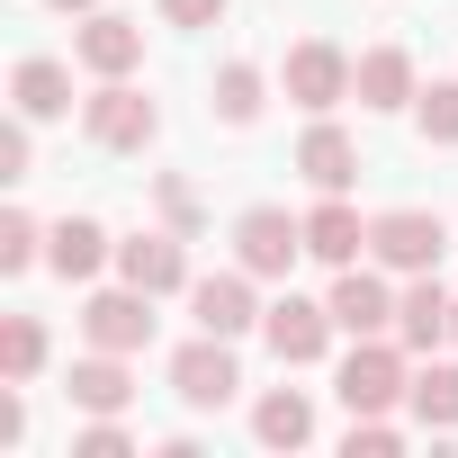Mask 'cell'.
Returning <instances> with one entry per match:
<instances>
[{
	"instance_id": "cell-1",
	"label": "cell",
	"mask_w": 458,
	"mask_h": 458,
	"mask_svg": "<svg viewBox=\"0 0 458 458\" xmlns=\"http://www.w3.org/2000/svg\"><path fill=\"white\" fill-rule=\"evenodd\" d=\"M234 386H243V369H234V342H225V333H198V342L171 351V395L189 413H225Z\"/></svg>"
},
{
	"instance_id": "cell-2",
	"label": "cell",
	"mask_w": 458,
	"mask_h": 458,
	"mask_svg": "<svg viewBox=\"0 0 458 458\" xmlns=\"http://www.w3.org/2000/svg\"><path fill=\"white\" fill-rule=\"evenodd\" d=\"M351 55L333 46V37H306V46H288V64H279V90L306 108V117H333L342 99H351Z\"/></svg>"
},
{
	"instance_id": "cell-3",
	"label": "cell",
	"mask_w": 458,
	"mask_h": 458,
	"mask_svg": "<svg viewBox=\"0 0 458 458\" xmlns=\"http://www.w3.org/2000/svg\"><path fill=\"white\" fill-rule=\"evenodd\" d=\"M81 126H90L99 153H144V144L162 135V108H153L135 81H99V90L81 99Z\"/></svg>"
},
{
	"instance_id": "cell-4",
	"label": "cell",
	"mask_w": 458,
	"mask_h": 458,
	"mask_svg": "<svg viewBox=\"0 0 458 458\" xmlns=\"http://www.w3.org/2000/svg\"><path fill=\"white\" fill-rule=\"evenodd\" d=\"M297 252H306V216H288V207H243L234 216V261L252 279H288Z\"/></svg>"
},
{
	"instance_id": "cell-5",
	"label": "cell",
	"mask_w": 458,
	"mask_h": 458,
	"mask_svg": "<svg viewBox=\"0 0 458 458\" xmlns=\"http://www.w3.org/2000/svg\"><path fill=\"white\" fill-rule=\"evenodd\" d=\"M404 386H413V377H404V351H395L386 333H369V342L342 360V377H333V395H342L351 413H386V404H404Z\"/></svg>"
},
{
	"instance_id": "cell-6",
	"label": "cell",
	"mask_w": 458,
	"mask_h": 458,
	"mask_svg": "<svg viewBox=\"0 0 458 458\" xmlns=\"http://www.w3.org/2000/svg\"><path fill=\"white\" fill-rule=\"evenodd\" d=\"M333 306H315V297H279V306H261V342L279 351V369H315L324 351H333Z\"/></svg>"
},
{
	"instance_id": "cell-7",
	"label": "cell",
	"mask_w": 458,
	"mask_h": 458,
	"mask_svg": "<svg viewBox=\"0 0 458 458\" xmlns=\"http://www.w3.org/2000/svg\"><path fill=\"white\" fill-rule=\"evenodd\" d=\"M440 243H449V225L431 216V207H386L377 225H369V252L386 261V270H440Z\"/></svg>"
},
{
	"instance_id": "cell-8",
	"label": "cell",
	"mask_w": 458,
	"mask_h": 458,
	"mask_svg": "<svg viewBox=\"0 0 458 458\" xmlns=\"http://www.w3.org/2000/svg\"><path fill=\"white\" fill-rule=\"evenodd\" d=\"M117 279H135L144 297L189 288V234H180V225H144V234H126L117 243Z\"/></svg>"
},
{
	"instance_id": "cell-9",
	"label": "cell",
	"mask_w": 458,
	"mask_h": 458,
	"mask_svg": "<svg viewBox=\"0 0 458 458\" xmlns=\"http://www.w3.org/2000/svg\"><path fill=\"white\" fill-rule=\"evenodd\" d=\"M81 333H90V351H126V360H135V351L153 342V297H144L135 279H126V288H99V297L81 306Z\"/></svg>"
},
{
	"instance_id": "cell-10",
	"label": "cell",
	"mask_w": 458,
	"mask_h": 458,
	"mask_svg": "<svg viewBox=\"0 0 458 458\" xmlns=\"http://www.w3.org/2000/svg\"><path fill=\"white\" fill-rule=\"evenodd\" d=\"M189 315H198V333L243 342V333L261 324V306H252V270L234 261V270H216V279H189Z\"/></svg>"
},
{
	"instance_id": "cell-11",
	"label": "cell",
	"mask_w": 458,
	"mask_h": 458,
	"mask_svg": "<svg viewBox=\"0 0 458 458\" xmlns=\"http://www.w3.org/2000/svg\"><path fill=\"white\" fill-rule=\"evenodd\" d=\"M324 306H333V324H342L351 342L395 333V288H386L377 270H360V261H351V270H333V297H324Z\"/></svg>"
},
{
	"instance_id": "cell-12",
	"label": "cell",
	"mask_w": 458,
	"mask_h": 458,
	"mask_svg": "<svg viewBox=\"0 0 458 458\" xmlns=\"http://www.w3.org/2000/svg\"><path fill=\"white\" fill-rule=\"evenodd\" d=\"M72 55H81L99 81H126V72L144 64V28H135V19H117V10H90V19H81V37H72Z\"/></svg>"
},
{
	"instance_id": "cell-13",
	"label": "cell",
	"mask_w": 458,
	"mask_h": 458,
	"mask_svg": "<svg viewBox=\"0 0 458 458\" xmlns=\"http://www.w3.org/2000/svg\"><path fill=\"white\" fill-rule=\"evenodd\" d=\"M449 315H458V297H449L431 270H413V288L395 297V342H404V351H431V342H449Z\"/></svg>"
},
{
	"instance_id": "cell-14",
	"label": "cell",
	"mask_w": 458,
	"mask_h": 458,
	"mask_svg": "<svg viewBox=\"0 0 458 458\" xmlns=\"http://www.w3.org/2000/svg\"><path fill=\"white\" fill-rule=\"evenodd\" d=\"M297 171H306L324 198H342V189L360 180V144H351L333 117H315V126H306V144H297Z\"/></svg>"
},
{
	"instance_id": "cell-15",
	"label": "cell",
	"mask_w": 458,
	"mask_h": 458,
	"mask_svg": "<svg viewBox=\"0 0 458 458\" xmlns=\"http://www.w3.org/2000/svg\"><path fill=\"white\" fill-rule=\"evenodd\" d=\"M99 261H117L108 225H90V216H64L55 234H46V270H55V279H99Z\"/></svg>"
},
{
	"instance_id": "cell-16",
	"label": "cell",
	"mask_w": 458,
	"mask_h": 458,
	"mask_svg": "<svg viewBox=\"0 0 458 458\" xmlns=\"http://www.w3.org/2000/svg\"><path fill=\"white\" fill-rule=\"evenodd\" d=\"M81 413H126L135 404V377H126V351H90V360H72V386H64Z\"/></svg>"
},
{
	"instance_id": "cell-17",
	"label": "cell",
	"mask_w": 458,
	"mask_h": 458,
	"mask_svg": "<svg viewBox=\"0 0 458 458\" xmlns=\"http://www.w3.org/2000/svg\"><path fill=\"white\" fill-rule=\"evenodd\" d=\"M306 252H315V261H333V270H351V261L369 252V225H360V207H351V198H324V207L306 216Z\"/></svg>"
},
{
	"instance_id": "cell-18",
	"label": "cell",
	"mask_w": 458,
	"mask_h": 458,
	"mask_svg": "<svg viewBox=\"0 0 458 458\" xmlns=\"http://www.w3.org/2000/svg\"><path fill=\"white\" fill-rule=\"evenodd\" d=\"M10 99H19V117H28V126H46V117H64V108H72V72H64L55 55H28V64L10 72Z\"/></svg>"
},
{
	"instance_id": "cell-19",
	"label": "cell",
	"mask_w": 458,
	"mask_h": 458,
	"mask_svg": "<svg viewBox=\"0 0 458 458\" xmlns=\"http://www.w3.org/2000/svg\"><path fill=\"white\" fill-rule=\"evenodd\" d=\"M351 90H360V108H404L413 99V55L404 46H369L360 72H351Z\"/></svg>"
},
{
	"instance_id": "cell-20",
	"label": "cell",
	"mask_w": 458,
	"mask_h": 458,
	"mask_svg": "<svg viewBox=\"0 0 458 458\" xmlns=\"http://www.w3.org/2000/svg\"><path fill=\"white\" fill-rule=\"evenodd\" d=\"M252 440H261V449H306V440H315V404H306L297 386H270V395L252 404Z\"/></svg>"
},
{
	"instance_id": "cell-21",
	"label": "cell",
	"mask_w": 458,
	"mask_h": 458,
	"mask_svg": "<svg viewBox=\"0 0 458 458\" xmlns=\"http://www.w3.org/2000/svg\"><path fill=\"white\" fill-rule=\"evenodd\" d=\"M404 404H413V422H422V431H458V369H449V360H431V369H413V386H404Z\"/></svg>"
},
{
	"instance_id": "cell-22",
	"label": "cell",
	"mask_w": 458,
	"mask_h": 458,
	"mask_svg": "<svg viewBox=\"0 0 458 458\" xmlns=\"http://www.w3.org/2000/svg\"><path fill=\"white\" fill-rule=\"evenodd\" d=\"M207 108H216L225 126H252V117H261V72H252V64H225L216 90H207Z\"/></svg>"
},
{
	"instance_id": "cell-23",
	"label": "cell",
	"mask_w": 458,
	"mask_h": 458,
	"mask_svg": "<svg viewBox=\"0 0 458 458\" xmlns=\"http://www.w3.org/2000/svg\"><path fill=\"white\" fill-rule=\"evenodd\" d=\"M37 369H46V324H37V315H10V324H0V377L28 386Z\"/></svg>"
},
{
	"instance_id": "cell-24",
	"label": "cell",
	"mask_w": 458,
	"mask_h": 458,
	"mask_svg": "<svg viewBox=\"0 0 458 458\" xmlns=\"http://www.w3.org/2000/svg\"><path fill=\"white\" fill-rule=\"evenodd\" d=\"M413 126H422V144H458V81L413 90Z\"/></svg>"
},
{
	"instance_id": "cell-25",
	"label": "cell",
	"mask_w": 458,
	"mask_h": 458,
	"mask_svg": "<svg viewBox=\"0 0 458 458\" xmlns=\"http://www.w3.org/2000/svg\"><path fill=\"white\" fill-rule=\"evenodd\" d=\"M28 261H46V225L28 207H10L0 216V270H28Z\"/></svg>"
},
{
	"instance_id": "cell-26",
	"label": "cell",
	"mask_w": 458,
	"mask_h": 458,
	"mask_svg": "<svg viewBox=\"0 0 458 458\" xmlns=\"http://www.w3.org/2000/svg\"><path fill=\"white\" fill-rule=\"evenodd\" d=\"M395 440H404V431H395L386 413H351V440H342V449H351V458H395Z\"/></svg>"
},
{
	"instance_id": "cell-27",
	"label": "cell",
	"mask_w": 458,
	"mask_h": 458,
	"mask_svg": "<svg viewBox=\"0 0 458 458\" xmlns=\"http://www.w3.org/2000/svg\"><path fill=\"white\" fill-rule=\"evenodd\" d=\"M126 449H135V440H126V422H117V413H90V431L72 440V458H126Z\"/></svg>"
},
{
	"instance_id": "cell-28",
	"label": "cell",
	"mask_w": 458,
	"mask_h": 458,
	"mask_svg": "<svg viewBox=\"0 0 458 458\" xmlns=\"http://www.w3.org/2000/svg\"><path fill=\"white\" fill-rule=\"evenodd\" d=\"M28 171H37V135L19 117V126H0V180H28Z\"/></svg>"
},
{
	"instance_id": "cell-29",
	"label": "cell",
	"mask_w": 458,
	"mask_h": 458,
	"mask_svg": "<svg viewBox=\"0 0 458 458\" xmlns=\"http://www.w3.org/2000/svg\"><path fill=\"white\" fill-rule=\"evenodd\" d=\"M153 198H162V216L180 225V234H198V189H189L180 171H162V189H153Z\"/></svg>"
},
{
	"instance_id": "cell-30",
	"label": "cell",
	"mask_w": 458,
	"mask_h": 458,
	"mask_svg": "<svg viewBox=\"0 0 458 458\" xmlns=\"http://www.w3.org/2000/svg\"><path fill=\"white\" fill-rule=\"evenodd\" d=\"M28 440V404H19V377L0 386V449H19Z\"/></svg>"
},
{
	"instance_id": "cell-31",
	"label": "cell",
	"mask_w": 458,
	"mask_h": 458,
	"mask_svg": "<svg viewBox=\"0 0 458 458\" xmlns=\"http://www.w3.org/2000/svg\"><path fill=\"white\" fill-rule=\"evenodd\" d=\"M162 19H171V28H216L225 0H162Z\"/></svg>"
},
{
	"instance_id": "cell-32",
	"label": "cell",
	"mask_w": 458,
	"mask_h": 458,
	"mask_svg": "<svg viewBox=\"0 0 458 458\" xmlns=\"http://www.w3.org/2000/svg\"><path fill=\"white\" fill-rule=\"evenodd\" d=\"M46 10H99V0H46Z\"/></svg>"
},
{
	"instance_id": "cell-33",
	"label": "cell",
	"mask_w": 458,
	"mask_h": 458,
	"mask_svg": "<svg viewBox=\"0 0 458 458\" xmlns=\"http://www.w3.org/2000/svg\"><path fill=\"white\" fill-rule=\"evenodd\" d=\"M449 342H458V315H449Z\"/></svg>"
}]
</instances>
